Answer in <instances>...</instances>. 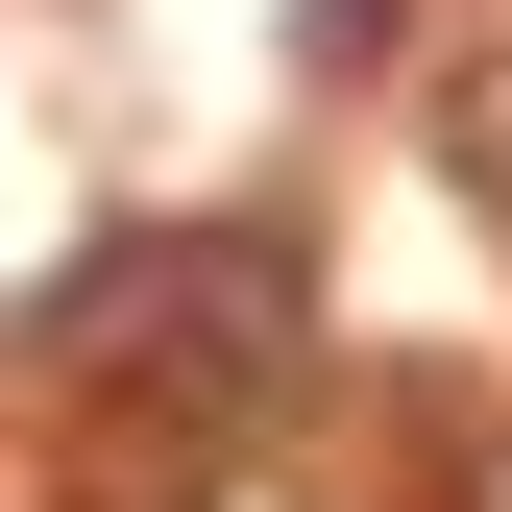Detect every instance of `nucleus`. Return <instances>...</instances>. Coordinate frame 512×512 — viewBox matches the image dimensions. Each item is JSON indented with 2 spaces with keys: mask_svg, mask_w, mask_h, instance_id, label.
I'll list each match as a JSON object with an SVG mask.
<instances>
[{
  "mask_svg": "<svg viewBox=\"0 0 512 512\" xmlns=\"http://www.w3.org/2000/svg\"><path fill=\"white\" fill-rule=\"evenodd\" d=\"M293 342H317V269H293V220H147V244H98L74 293H49V391L74 415H122L147 464L122 488H196L244 415L293 391Z\"/></svg>",
  "mask_w": 512,
  "mask_h": 512,
  "instance_id": "f257e3e1",
  "label": "nucleus"
},
{
  "mask_svg": "<svg viewBox=\"0 0 512 512\" xmlns=\"http://www.w3.org/2000/svg\"><path fill=\"white\" fill-rule=\"evenodd\" d=\"M439 171L512 220V49H464V74H439Z\"/></svg>",
  "mask_w": 512,
  "mask_h": 512,
  "instance_id": "f03ea898",
  "label": "nucleus"
},
{
  "mask_svg": "<svg viewBox=\"0 0 512 512\" xmlns=\"http://www.w3.org/2000/svg\"><path fill=\"white\" fill-rule=\"evenodd\" d=\"M293 49H317V74H366V49H391V0H293Z\"/></svg>",
  "mask_w": 512,
  "mask_h": 512,
  "instance_id": "7ed1b4c3",
  "label": "nucleus"
},
{
  "mask_svg": "<svg viewBox=\"0 0 512 512\" xmlns=\"http://www.w3.org/2000/svg\"><path fill=\"white\" fill-rule=\"evenodd\" d=\"M488 512H512V439H488Z\"/></svg>",
  "mask_w": 512,
  "mask_h": 512,
  "instance_id": "20e7f679",
  "label": "nucleus"
}]
</instances>
